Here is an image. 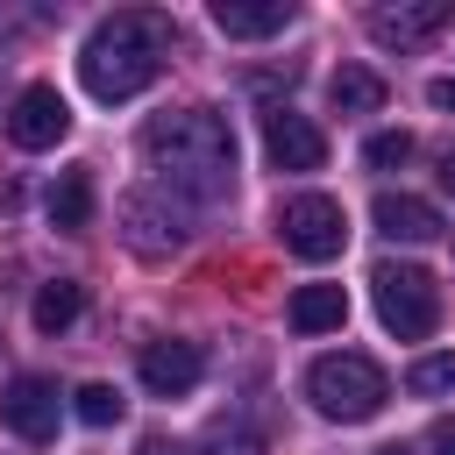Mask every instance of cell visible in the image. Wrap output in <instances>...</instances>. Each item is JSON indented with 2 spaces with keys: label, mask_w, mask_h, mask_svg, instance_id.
Here are the masks:
<instances>
[{
  "label": "cell",
  "mask_w": 455,
  "mask_h": 455,
  "mask_svg": "<svg viewBox=\"0 0 455 455\" xmlns=\"http://www.w3.org/2000/svg\"><path fill=\"white\" fill-rule=\"evenodd\" d=\"M171 50H178L171 14H156V7H121V14H107V21L85 36V50H78V78H85L92 100L121 107V100H135V92L171 64Z\"/></svg>",
  "instance_id": "6da1fadb"
},
{
  "label": "cell",
  "mask_w": 455,
  "mask_h": 455,
  "mask_svg": "<svg viewBox=\"0 0 455 455\" xmlns=\"http://www.w3.org/2000/svg\"><path fill=\"white\" fill-rule=\"evenodd\" d=\"M142 156L156 164L164 185L192 192V199H228L235 192V135L213 107H178L156 114L142 128Z\"/></svg>",
  "instance_id": "7a4b0ae2"
},
{
  "label": "cell",
  "mask_w": 455,
  "mask_h": 455,
  "mask_svg": "<svg viewBox=\"0 0 455 455\" xmlns=\"http://www.w3.org/2000/svg\"><path fill=\"white\" fill-rule=\"evenodd\" d=\"M306 398H313V412H327V419L355 427V419L384 412V398H391V377H384L370 355H355V348H334V355H320V363L306 370Z\"/></svg>",
  "instance_id": "3957f363"
},
{
  "label": "cell",
  "mask_w": 455,
  "mask_h": 455,
  "mask_svg": "<svg viewBox=\"0 0 455 455\" xmlns=\"http://www.w3.org/2000/svg\"><path fill=\"white\" fill-rule=\"evenodd\" d=\"M377 320L398 334V341H427L441 327V284L419 270V263H377Z\"/></svg>",
  "instance_id": "277c9868"
},
{
  "label": "cell",
  "mask_w": 455,
  "mask_h": 455,
  "mask_svg": "<svg viewBox=\"0 0 455 455\" xmlns=\"http://www.w3.org/2000/svg\"><path fill=\"white\" fill-rule=\"evenodd\" d=\"M277 235H284L291 256L327 263V256H341V242H348V213H341V199H327V192H299V199L277 206Z\"/></svg>",
  "instance_id": "5b68a950"
},
{
  "label": "cell",
  "mask_w": 455,
  "mask_h": 455,
  "mask_svg": "<svg viewBox=\"0 0 455 455\" xmlns=\"http://www.w3.org/2000/svg\"><path fill=\"white\" fill-rule=\"evenodd\" d=\"M71 135V107L57 85H21L14 107H7V142L14 149H57Z\"/></svg>",
  "instance_id": "8992f818"
},
{
  "label": "cell",
  "mask_w": 455,
  "mask_h": 455,
  "mask_svg": "<svg viewBox=\"0 0 455 455\" xmlns=\"http://www.w3.org/2000/svg\"><path fill=\"white\" fill-rule=\"evenodd\" d=\"M0 419L21 434V441H57V419H64V398H57V384L50 377H14L7 391H0Z\"/></svg>",
  "instance_id": "52a82bcc"
},
{
  "label": "cell",
  "mask_w": 455,
  "mask_h": 455,
  "mask_svg": "<svg viewBox=\"0 0 455 455\" xmlns=\"http://www.w3.org/2000/svg\"><path fill=\"white\" fill-rule=\"evenodd\" d=\"M263 149H270L277 171H320L327 164V135L306 114H291V107H270L263 114Z\"/></svg>",
  "instance_id": "ba28073f"
},
{
  "label": "cell",
  "mask_w": 455,
  "mask_h": 455,
  "mask_svg": "<svg viewBox=\"0 0 455 455\" xmlns=\"http://www.w3.org/2000/svg\"><path fill=\"white\" fill-rule=\"evenodd\" d=\"M448 0H398V7H370V36L384 43V50H419L427 36H441L448 28Z\"/></svg>",
  "instance_id": "9c48e42d"
},
{
  "label": "cell",
  "mask_w": 455,
  "mask_h": 455,
  "mask_svg": "<svg viewBox=\"0 0 455 455\" xmlns=\"http://www.w3.org/2000/svg\"><path fill=\"white\" fill-rule=\"evenodd\" d=\"M135 370H142V391H156V398H185V391L206 377V348H199V341H149Z\"/></svg>",
  "instance_id": "30bf717a"
},
{
  "label": "cell",
  "mask_w": 455,
  "mask_h": 455,
  "mask_svg": "<svg viewBox=\"0 0 455 455\" xmlns=\"http://www.w3.org/2000/svg\"><path fill=\"white\" fill-rule=\"evenodd\" d=\"M213 28L235 43L277 36V28H291V0H213Z\"/></svg>",
  "instance_id": "8fae6325"
},
{
  "label": "cell",
  "mask_w": 455,
  "mask_h": 455,
  "mask_svg": "<svg viewBox=\"0 0 455 455\" xmlns=\"http://www.w3.org/2000/svg\"><path fill=\"white\" fill-rule=\"evenodd\" d=\"M377 228L391 242H434L441 235V213L427 199H412V192H377Z\"/></svg>",
  "instance_id": "7c38bea8"
},
{
  "label": "cell",
  "mask_w": 455,
  "mask_h": 455,
  "mask_svg": "<svg viewBox=\"0 0 455 455\" xmlns=\"http://www.w3.org/2000/svg\"><path fill=\"white\" fill-rule=\"evenodd\" d=\"M50 228H64V235H85L92 228V171H57V185H50Z\"/></svg>",
  "instance_id": "4fadbf2b"
},
{
  "label": "cell",
  "mask_w": 455,
  "mask_h": 455,
  "mask_svg": "<svg viewBox=\"0 0 455 455\" xmlns=\"http://www.w3.org/2000/svg\"><path fill=\"white\" fill-rule=\"evenodd\" d=\"M121 213H128V242H135L142 256H164V249H178V242H185V228H178V220H164L149 192H135Z\"/></svg>",
  "instance_id": "5bb4252c"
},
{
  "label": "cell",
  "mask_w": 455,
  "mask_h": 455,
  "mask_svg": "<svg viewBox=\"0 0 455 455\" xmlns=\"http://www.w3.org/2000/svg\"><path fill=\"white\" fill-rule=\"evenodd\" d=\"M341 320H348V291L341 284H299V299H291V327L299 334H327Z\"/></svg>",
  "instance_id": "9a60e30c"
},
{
  "label": "cell",
  "mask_w": 455,
  "mask_h": 455,
  "mask_svg": "<svg viewBox=\"0 0 455 455\" xmlns=\"http://www.w3.org/2000/svg\"><path fill=\"white\" fill-rule=\"evenodd\" d=\"M327 100H334V114H377V107H384V78L363 71V64H341V71L327 78Z\"/></svg>",
  "instance_id": "2e32d148"
},
{
  "label": "cell",
  "mask_w": 455,
  "mask_h": 455,
  "mask_svg": "<svg viewBox=\"0 0 455 455\" xmlns=\"http://www.w3.org/2000/svg\"><path fill=\"white\" fill-rule=\"evenodd\" d=\"M78 306H85V284L57 277V284H43V291H36V327H43V334H64V327L78 320Z\"/></svg>",
  "instance_id": "e0dca14e"
},
{
  "label": "cell",
  "mask_w": 455,
  "mask_h": 455,
  "mask_svg": "<svg viewBox=\"0 0 455 455\" xmlns=\"http://www.w3.org/2000/svg\"><path fill=\"white\" fill-rule=\"evenodd\" d=\"M71 412H78L85 427H114V419L128 412V398H121L114 384H78V391H71Z\"/></svg>",
  "instance_id": "ac0fdd59"
},
{
  "label": "cell",
  "mask_w": 455,
  "mask_h": 455,
  "mask_svg": "<svg viewBox=\"0 0 455 455\" xmlns=\"http://www.w3.org/2000/svg\"><path fill=\"white\" fill-rule=\"evenodd\" d=\"M405 391H412V398H441V391H455V355H419V363L405 370Z\"/></svg>",
  "instance_id": "d6986e66"
},
{
  "label": "cell",
  "mask_w": 455,
  "mask_h": 455,
  "mask_svg": "<svg viewBox=\"0 0 455 455\" xmlns=\"http://www.w3.org/2000/svg\"><path fill=\"white\" fill-rule=\"evenodd\" d=\"M363 164H370V171H398V164H412V135H405V128L370 135V142H363Z\"/></svg>",
  "instance_id": "ffe728a7"
},
{
  "label": "cell",
  "mask_w": 455,
  "mask_h": 455,
  "mask_svg": "<svg viewBox=\"0 0 455 455\" xmlns=\"http://www.w3.org/2000/svg\"><path fill=\"white\" fill-rule=\"evenodd\" d=\"M206 448H213V455H270V448H263V434H256V427H242V419H220V427L206 434Z\"/></svg>",
  "instance_id": "44dd1931"
},
{
  "label": "cell",
  "mask_w": 455,
  "mask_h": 455,
  "mask_svg": "<svg viewBox=\"0 0 455 455\" xmlns=\"http://www.w3.org/2000/svg\"><path fill=\"white\" fill-rule=\"evenodd\" d=\"M427 448H434V455H455V419H434V434H427Z\"/></svg>",
  "instance_id": "7402d4cb"
},
{
  "label": "cell",
  "mask_w": 455,
  "mask_h": 455,
  "mask_svg": "<svg viewBox=\"0 0 455 455\" xmlns=\"http://www.w3.org/2000/svg\"><path fill=\"white\" fill-rule=\"evenodd\" d=\"M427 100H434L441 114H455V78H434V85H427Z\"/></svg>",
  "instance_id": "603a6c76"
},
{
  "label": "cell",
  "mask_w": 455,
  "mask_h": 455,
  "mask_svg": "<svg viewBox=\"0 0 455 455\" xmlns=\"http://www.w3.org/2000/svg\"><path fill=\"white\" fill-rule=\"evenodd\" d=\"M441 185H448V192H455V149H448V156H441Z\"/></svg>",
  "instance_id": "cb8c5ba5"
},
{
  "label": "cell",
  "mask_w": 455,
  "mask_h": 455,
  "mask_svg": "<svg viewBox=\"0 0 455 455\" xmlns=\"http://www.w3.org/2000/svg\"><path fill=\"white\" fill-rule=\"evenodd\" d=\"M142 455H178V448L171 441H142Z\"/></svg>",
  "instance_id": "d4e9b609"
},
{
  "label": "cell",
  "mask_w": 455,
  "mask_h": 455,
  "mask_svg": "<svg viewBox=\"0 0 455 455\" xmlns=\"http://www.w3.org/2000/svg\"><path fill=\"white\" fill-rule=\"evenodd\" d=\"M377 455H412V448H398V441H391V448H377Z\"/></svg>",
  "instance_id": "484cf974"
}]
</instances>
